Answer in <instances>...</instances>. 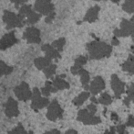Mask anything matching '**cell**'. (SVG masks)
I'll return each instance as SVG.
<instances>
[{
    "instance_id": "cell-44",
    "label": "cell",
    "mask_w": 134,
    "mask_h": 134,
    "mask_svg": "<svg viewBox=\"0 0 134 134\" xmlns=\"http://www.w3.org/2000/svg\"><path fill=\"white\" fill-rule=\"evenodd\" d=\"M94 1H100V0H94Z\"/></svg>"
},
{
    "instance_id": "cell-46",
    "label": "cell",
    "mask_w": 134,
    "mask_h": 134,
    "mask_svg": "<svg viewBox=\"0 0 134 134\" xmlns=\"http://www.w3.org/2000/svg\"><path fill=\"white\" fill-rule=\"evenodd\" d=\"M0 77H1V75H0Z\"/></svg>"
},
{
    "instance_id": "cell-43",
    "label": "cell",
    "mask_w": 134,
    "mask_h": 134,
    "mask_svg": "<svg viewBox=\"0 0 134 134\" xmlns=\"http://www.w3.org/2000/svg\"><path fill=\"white\" fill-rule=\"evenodd\" d=\"M131 51H132V52H133V54H134V47L133 46L131 47Z\"/></svg>"
},
{
    "instance_id": "cell-19",
    "label": "cell",
    "mask_w": 134,
    "mask_h": 134,
    "mask_svg": "<svg viewBox=\"0 0 134 134\" xmlns=\"http://www.w3.org/2000/svg\"><path fill=\"white\" fill-rule=\"evenodd\" d=\"M34 64L38 70H44L45 68L49 66L51 63V59L48 57H39L34 60Z\"/></svg>"
},
{
    "instance_id": "cell-39",
    "label": "cell",
    "mask_w": 134,
    "mask_h": 134,
    "mask_svg": "<svg viewBox=\"0 0 134 134\" xmlns=\"http://www.w3.org/2000/svg\"><path fill=\"white\" fill-rule=\"evenodd\" d=\"M44 134H60V131L58 130H51V131L45 132Z\"/></svg>"
},
{
    "instance_id": "cell-34",
    "label": "cell",
    "mask_w": 134,
    "mask_h": 134,
    "mask_svg": "<svg viewBox=\"0 0 134 134\" xmlns=\"http://www.w3.org/2000/svg\"><path fill=\"white\" fill-rule=\"evenodd\" d=\"M55 12L54 13H52V14H50V15H48V16H47V18H45V21H46V23H51L52 22V20L54 19V18H55Z\"/></svg>"
},
{
    "instance_id": "cell-7",
    "label": "cell",
    "mask_w": 134,
    "mask_h": 134,
    "mask_svg": "<svg viewBox=\"0 0 134 134\" xmlns=\"http://www.w3.org/2000/svg\"><path fill=\"white\" fill-rule=\"evenodd\" d=\"M32 103H31V108L34 109L36 112H37V110L43 107H47L48 105H49V100L47 97H41V93L38 90V88L35 87L33 89V96H32Z\"/></svg>"
},
{
    "instance_id": "cell-21",
    "label": "cell",
    "mask_w": 134,
    "mask_h": 134,
    "mask_svg": "<svg viewBox=\"0 0 134 134\" xmlns=\"http://www.w3.org/2000/svg\"><path fill=\"white\" fill-rule=\"evenodd\" d=\"M79 75H80V80H81V84H82L83 87L85 88L86 90L90 89V86H88V84H90V73H88V72L87 71V70L85 69H80V72H79Z\"/></svg>"
},
{
    "instance_id": "cell-5",
    "label": "cell",
    "mask_w": 134,
    "mask_h": 134,
    "mask_svg": "<svg viewBox=\"0 0 134 134\" xmlns=\"http://www.w3.org/2000/svg\"><path fill=\"white\" fill-rule=\"evenodd\" d=\"M63 118V109L57 99H54L49 103L47 112V118L50 121H56L57 120H61Z\"/></svg>"
},
{
    "instance_id": "cell-32",
    "label": "cell",
    "mask_w": 134,
    "mask_h": 134,
    "mask_svg": "<svg viewBox=\"0 0 134 134\" xmlns=\"http://www.w3.org/2000/svg\"><path fill=\"white\" fill-rule=\"evenodd\" d=\"M126 127H134V117L132 115L129 116V118H128V121L126 122Z\"/></svg>"
},
{
    "instance_id": "cell-4",
    "label": "cell",
    "mask_w": 134,
    "mask_h": 134,
    "mask_svg": "<svg viewBox=\"0 0 134 134\" xmlns=\"http://www.w3.org/2000/svg\"><path fill=\"white\" fill-rule=\"evenodd\" d=\"M18 14L27 20V24H35L40 19L41 14H37L33 10L30 5H24L20 7Z\"/></svg>"
},
{
    "instance_id": "cell-30",
    "label": "cell",
    "mask_w": 134,
    "mask_h": 134,
    "mask_svg": "<svg viewBox=\"0 0 134 134\" xmlns=\"http://www.w3.org/2000/svg\"><path fill=\"white\" fill-rule=\"evenodd\" d=\"M8 134H33V131H26V130L24 129V127L21 124H18L15 129H13L12 131H10Z\"/></svg>"
},
{
    "instance_id": "cell-18",
    "label": "cell",
    "mask_w": 134,
    "mask_h": 134,
    "mask_svg": "<svg viewBox=\"0 0 134 134\" xmlns=\"http://www.w3.org/2000/svg\"><path fill=\"white\" fill-rule=\"evenodd\" d=\"M88 58L87 56H79L76 60H75V63L72 67H71L70 71L72 73V75H79V72L80 69H82V66L84 64H86L87 62H88Z\"/></svg>"
},
{
    "instance_id": "cell-24",
    "label": "cell",
    "mask_w": 134,
    "mask_h": 134,
    "mask_svg": "<svg viewBox=\"0 0 134 134\" xmlns=\"http://www.w3.org/2000/svg\"><path fill=\"white\" fill-rule=\"evenodd\" d=\"M122 9L129 14H134V0H125L122 5Z\"/></svg>"
},
{
    "instance_id": "cell-2",
    "label": "cell",
    "mask_w": 134,
    "mask_h": 134,
    "mask_svg": "<svg viewBox=\"0 0 134 134\" xmlns=\"http://www.w3.org/2000/svg\"><path fill=\"white\" fill-rule=\"evenodd\" d=\"M3 21L7 24V29H11L14 28H22L25 24H27V20L23 17H21L19 14L16 15L8 10L4 11Z\"/></svg>"
},
{
    "instance_id": "cell-40",
    "label": "cell",
    "mask_w": 134,
    "mask_h": 134,
    "mask_svg": "<svg viewBox=\"0 0 134 134\" xmlns=\"http://www.w3.org/2000/svg\"><path fill=\"white\" fill-rule=\"evenodd\" d=\"M65 134H78V132L75 130H69V131H66Z\"/></svg>"
},
{
    "instance_id": "cell-9",
    "label": "cell",
    "mask_w": 134,
    "mask_h": 134,
    "mask_svg": "<svg viewBox=\"0 0 134 134\" xmlns=\"http://www.w3.org/2000/svg\"><path fill=\"white\" fill-rule=\"evenodd\" d=\"M14 93L20 101H27L32 98L33 93L29 89V86L26 82H22L20 85L14 88Z\"/></svg>"
},
{
    "instance_id": "cell-8",
    "label": "cell",
    "mask_w": 134,
    "mask_h": 134,
    "mask_svg": "<svg viewBox=\"0 0 134 134\" xmlns=\"http://www.w3.org/2000/svg\"><path fill=\"white\" fill-rule=\"evenodd\" d=\"M54 5L52 4L51 0H36L34 9L37 11L39 14L48 16V15L54 13Z\"/></svg>"
},
{
    "instance_id": "cell-23",
    "label": "cell",
    "mask_w": 134,
    "mask_h": 134,
    "mask_svg": "<svg viewBox=\"0 0 134 134\" xmlns=\"http://www.w3.org/2000/svg\"><path fill=\"white\" fill-rule=\"evenodd\" d=\"M127 95H128V97L124 99L123 103L125 104L126 106H129L131 101L134 103V84H131V86H129V88H128V90H127Z\"/></svg>"
},
{
    "instance_id": "cell-14",
    "label": "cell",
    "mask_w": 134,
    "mask_h": 134,
    "mask_svg": "<svg viewBox=\"0 0 134 134\" xmlns=\"http://www.w3.org/2000/svg\"><path fill=\"white\" fill-rule=\"evenodd\" d=\"M105 81L101 76H97L93 79L90 86V91L93 96L98 95L103 89H105Z\"/></svg>"
},
{
    "instance_id": "cell-37",
    "label": "cell",
    "mask_w": 134,
    "mask_h": 134,
    "mask_svg": "<svg viewBox=\"0 0 134 134\" xmlns=\"http://www.w3.org/2000/svg\"><path fill=\"white\" fill-rule=\"evenodd\" d=\"M110 118H111V120H114V121H118L119 118H119L118 115H117V113H115V112H112V113H111Z\"/></svg>"
},
{
    "instance_id": "cell-36",
    "label": "cell",
    "mask_w": 134,
    "mask_h": 134,
    "mask_svg": "<svg viewBox=\"0 0 134 134\" xmlns=\"http://www.w3.org/2000/svg\"><path fill=\"white\" fill-rule=\"evenodd\" d=\"M116 128L114 127H111L109 130H108V131H106L104 132V134H116Z\"/></svg>"
},
{
    "instance_id": "cell-27",
    "label": "cell",
    "mask_w": 134,
    "mask_h": 134,
    "mask_svg": "<svg viewBox=\"0 0 134 134\" xmlns=\"http://www.w3.org/2000/svg\"><path fill=\"white\" fill-rule=\"evenodd\" d=\"M56 70H57L56 64H50L49 66L45 68L43 70V72H44V75H46L47 78H52L53 75L56 73Z\"/></svg>"
},
{
    "instance_id": "cell-15",
    "label": "cell",
    "mask_w": 134,
    "mask_h": 134,
    "mask_svg": "<svg viewBox=\"0 0 134 134\" xmlns=\"http://www.w3.org/2000/svg\"><path fill=\"white\" fill-rule=\"evenodd\" d=\"M100 10V7L99 6H94V7H90L88 11H87L86 15H85L83 21H87L88 23H93L98 19V16H99V12Z\"/></svg>"
},
{
    "instance_id": "cell-13",
    "label": "cell",
    "mask_w": 134,
    "mask_h": 134,
    "mask_svg": "<svg viewBox=\"0 0 134 134\" xmlns=\"http://www.w3.org/2000/svg\"><path fill=\"white\" fill-rule=\"evenodd\" d=\"M18 42V39L15 36V31H11L9 33H7L0 39V50L5 51Z\"/></svg>"
},
{
    "instance_id": "cell-35",
    "label": "cell",
    "mask_w": 134,
    "mask_h": 134,
    "mask_svg": "<svg viewBox=\"0 0 134 134\" xmlns=\"http://www.w3.org/2000/svg\"><path fill=\"white\" fill-rule=\"evenodd\" d=\"M12 3H14L15 5H16V7H18L19 5H21V4H24L25 2H27V0H10Z\"/></svg>"
},
{
    "instance_id": "cell-1",
    "label": "cell",
    "mask_w": 134,
    "mask_h": 134,
    "mask_svg": "<svg viewBox=\"0 0 134 134\" xmlns=\"http://www.w3.org/2000/svg\"><path fill=\"white\" fill-rule=\"evenodd\" d=\"M87 50L88 52L90 59L100 60L109 57L112 52V47L106 42L99 41H93L87 44Z\"/></svg>"
},
{
    "instance_id": "cell-10",
    "label": "cell",
    "mask_w": 134,
    "mask_h": 134,
    "mask_svg": "<svg viewBox=\"0 0 134 134\" xmlns=\"http://www.w3.org/2000/svg\"><path fill=\"white\" fill-rule=\"evenodd\" d=\"M110 86L116 98H120L122 94L125 93V84L117 76V75H111Z\"/></svg>"
},
{
    "instance_id": "cell-25",
    "label": "cell",
    "mask_w": 134,
    "mask_h": 134,
    "mask_svg": "<svg viewBox=\"0 0 134 134\" xmlns=\"http://www.w3.org/2000/svg\"><path fill=\"white\" fill-rule=\"evenodd\" d=\"M13 72V67L8 66L7 64H5V63H4L3 61L0 60V75H10Z\"/></svg>"
},
{
    "instance_id": "cell-33",
    "label": "cell",
    "mask_w": 134,
    "mask_h": 134,
    "mask_svg": "<svg viewBox=\"0 0 134 134\" xmlns=\"http://www.w3.org/2000/svg\"><path fill=\"white\" fill-rule=\"evenodd\" d=\"M116 131L119 134H124L126 131V125H119L117 126Z\"/></svg>"
},
{
    "instance_id": "cell-28",
    "label": "cell",
    "mask_w": 134,
    "mask_h": 134,
    "mask_svg": "<svg viewBox=\"0 0 134 134\" xmlns=\"http://www.w3.org/2000/svg\"><path fill=\"white\" fill-rule=\"evenodd\" d=\"M66 44V39L65 38H60V39H57V41H53V43H52V46L54 47L56 50H58V52H62V50H63L64 46H65Z\"/></svg>"
},
{
    "instance_id": "cell-38",
    "label": "cell",
    "mask_w": 134,
    "mask_h": 134,
    "mask_svg": "<svg viewBox=\"0 0 134 134\" xmlns=\"http://www.w3.org/2000/svg\"><path fill=\"white\" fill-rule=\"evenodd\" d=\"M120 44V41H119V39H117V37H115L112 39V41H111V45H115V46H117V45Z\"/></svg>"
},
{
    "instance_id": "cell-31",
    "label": "cell",
    "mask_w": 134,
    "mask_h": 134,
    "mask_svg": "<svg viewBox=\"0 0 134 134\" xmlns=\"http://www.w3.org/2000/svg\"><path fill=\"white\" fill-rule=\"evenodd\" d=\"M87 109L88 110V112H90L93 115H95V113L97 112V107H96V105L94 103L90 104V105L87 107Z\"/></svg>"
},
{
    "instance_id": "cell-3",
    "label": "cell",
    "mask_w": 134,
    "mask_h": 134,
    "mask_svg": "<svg viewBox=\"0 0 134 134\" xmlns=\"http://www.w3.org/2000/svg\"><path fill=\"white\" fill-rule=\"evenodd\" d=\"M114 35L117 38L134 35V18L131 20L122 19L120 29H116L114 31Z\"/></svg>"
},
{
    "instance_id": "cell-42",
    "label": "cell",
    "mask_w": 134,
    "mask_h": 134,
    "mask_svg": "<svg viewBox=\"0 0 134 134\" xmlns=\"http://www.w3.org/2000/svg\"><path fill=\"white\" fill-rule=\"evenodd\" d=\"M111 1H112L113 3H119V2H120V0H111Z\"/></svg>"
},
{
    "instance_id": "cell-22",
    "label": "cell",
    "mask_w": 134,
    "mask_h": 134,
    "mask_svg": "<svg viewBox=\"0 0 134 134\" xmlns=\"http://www.w3.org/2000/svg\"><path fill=\"white\" fill-rule=\"evenodd\" d=\"M90 97V92H87V91L82 92V93H80V95L76 97V98H74V100H73V104H74L75 106H77V107H80V106L82 105L85 101L88 100V98Z\"/></svg>"
},
{
    "instance_id": "cell-45",
    "label": "cell",
    "mask_w": 134,
    "mask_h": 134,
    "mask_svg": "<svg viewBox=\"0 0 134 134\" xmlns=\"http://www.w3.org/2000/svg\"><path fill=\"white\" fill-rule=\"evenodd\" d=\"M133 42H134V38H133Z\"/></svg>"
},
{
    "instance_id": "cell-11",
    "label": "cell",
    "mask_w": 134,
    "mask_h": 134,
    "mask_svg": "<svg viewBox=\"0 0 134 134\" xmlns=\"http://www.w3.org/2000/svg\"><path fill=\"white\" fill-rule=\"evenodd\" d=\"M23 38L27 43H40V31L35 27H29L23 33Z\"/></svg>"
},
{
    "instance_id": "cell-17",
    "label": "cell",
    "mask_w": 134,
    "mask_h": 134,
    "mask_svg": "<svg viewBox=\"0 0 134 134\" xmlns=\"http://www.w3.org/2000/svg\"><path fill=\"white\" fill-rule=\"evenodd\" d=\"M41 50L45 52L46 57L49 58V59H59L61 56L59 54V52L54 48L52 45L49 44H44L41 47Z\"/></svg>"
},
{
    "instance_id": "cell-26",
    "label": "cell",
    "mask_w": 134,
    "mask_h": 134,
    "mask_svg": "<svg viewBox=\"0 0 134 134\" xmlns=\"http://www.w3.org/2000/svg\"><path fill=\"white\" fill-rule=\"evenodd\" d=\"M41 93L45 97H49L50 94L53 93V83L49 82V81H47L46 84H45V86L41 90Z\"/></svg>"
},
{
    "instance_id": "cell-16",
    "label": "cell",
    "mask_w": 134,
    "mask_h": 134,
    "mask_svg": "<svg viewBox=\"0 0 134 134\" xmlns=\"http://www.w3.org/2000/svg\"><path fill=\"white\" fill-rule=\"evenodd\" d=\"M65 75H58L56 78L54 79L53 83V93L57 92L58 90H63V89H69V84L67 81L64 80Z\"/></svg>"
},
{
    "instance_id": "cell-29",
    "label": "cell",
    "mask_w": 134,
    "mask_h": 134,
    "mask_svg": "<svg viewBox=\"0 0 134 134\" xmlns=\"http://www.w3.org/2000/svg\"><path fill=\"white\" fill-rule=\"evenodd\" d=\"M98 101H99V103L102 104L103 106H109L112 102V98L108 93H104L100 96V97H99Z\"/></svg>"
},
{
    "instance_id": "cell-12",
    "label": "cell",
    "mask_w": 134,
    "mask_h": 134,
    "mask_svg": "<svg viewBox=\"0 0 134 134\" xmlns=\"http://www.w3.org/2000/svg\"><path fill=\"white\" fill-rule=\"evenodd\" d=\"M5 114L8 118H13V117H18L19 114L18 111V102L15 100L13 97H9L7 99V103L5 104Z\"/></svg>"
},
{
    "instance_id": "cell-20",
    "label": "cell",
    "mask_w": 134,
    "mask_h": 134,
    "mask_svg": "<svg viewBox=\"0 0 134 134\" xmlns=\"http://www.w3.org/2000/svg\"><path fill=\"white\" fill-rule=\"evenodd\" d=\"M121 67L124 72H127V73H131V75L134 73V56H133V54H130L129 57H128V60L125 62V63H122Z\"/></svg>"
},
{
    "instance_id": "cell-6",
    "label": "cell",
    "mask_w": 134,
    "mask_h": 134,
    "mask_svg": "<svg viewBox=\"0 0 134 134\" xmlns=\"http://www.w3.org/2000/svg\"><path fill=\"white\" fill-rule=\"evenodd\" d=\"M77 120L79 121L82 122L85 125H97V124H99L101 122L99 117H96L95 115L91 114L90 112H88L87 108L81 109V110L79 111Z\"/></svg>"
},
{
    "instance_id": "cell-41",
    "label": "cell",
    "mask_w": 134,
    "mask_h": 134,
    "mask_svg": "<svg viewBox=\"0 0 134 134\" xmlns=\"http://www.w3.org/2000/svg\"><path fill=\"white\" fill-rule=\"evenodd\" d=\"M91 101L93 102V103H95V104H97L98 102H99V101H98L97 99H96V98H95V97H91Z\"/></svg>"
}]
</instances>
